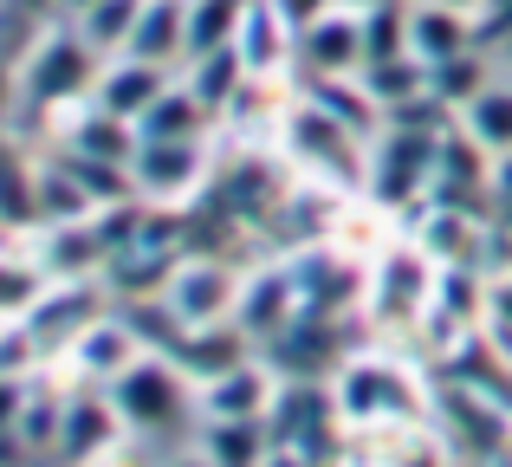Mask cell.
<instances>
[{"instance_id":"cell-1","label":"cell","mask_w":512,"mask_h":467,"mask_svg":"<svg viewBox=\"0 0 512 467\" xmlns=\"http://www.w3.org/2000/svg\"><path fill=\"white\" fill-rule=\"evenodd\" d=\"M331 409H338L344 429H409V422L428 416V390L415 383V370L402 364V357L389 351H363L350 357L338 370V383H331Z\"/></svg>"},{"instance_id":"cell-2","label":"cell","mask_w":512,"mask_h":467,"mask_svg":"<svg viewBox=\"0 0 512 467\" xmlns=\"http://www.w3.org/2000/svg\"><path fill=\"white\" fill-rule=\"evenodd\" d=\"M13 72H20V111H78V104H91V91H98V72L104 59L78 39L72 20L46 26V33L26 46V59H13Z\"/></svg>"},{"instance_id":"cell-3","label":"cell","mask_w":512,"mask_h":467,"mask_svg":"<svg viewBox=\"0 0 512 467\" xmlns=\"http://www.w3.org/2000/svg\"><path fill=\"white\" fill-rule=\"evenodd\" d=\"M279 150H286V163H299L305 176H325V182H338V189H363V176H370V137H363L357 124H344V117L318 98H305V104L286 111Z\"/></svg>"},{"instance_id":"cell-4","label":"cell","mask_w":512,"mask_h":467,"mask_svg":"<svg viewBox=\"0 0 512 467\" xmlns=\"http://www.w3.org/2000/svg\"><path fill=\"white\" fill-rule=\"evenodd\" d=\"M124 416V429L137 435H163V429H182V422L201 416V383L182 357H163V351H143L124 377L104 390Z\"/></svg>"},{"instance_id":"cell-5","label":"cell","mask_w":512,"mask_h":467,"mask_svg":"<svg viewBox=\"0 0 512 467\" xmlns=\"http://www.w3.org/2000/svg\"><path fill=\"white\" fill-rule=\"evenodd\" d=\"M448 124H383L370 137V176H363V195L389 215L415 202H435V150Z\"/></svg>"},{"instance_id":"cell-6","label":"cell","mask_w":512,"mask_h":467,"mask_svg":"<svg viewBox=\"0 0 512 467\" xmlns=\"http://www.w3.org/2000/svg\"><path fill=\"white\" fill-rule=\"evenodd\" d=\"M163 312L188 331H214V325H234L240 305H247V273H234L227 260H208V253H195V260H175L169 279H163Z\"/></svg>"},{"instance_id":"cell-7","label":"cell","mask_w":512,"mask_h":467,"mask_svg":"<svg viewBox=\"0 0 512 467\" xmlns=\"http://www.w3.org/2000/svg\"><path fill=\"white\" fill-rule=\"evenodd\" d=\"M441 292V266L428 260L415 240H396L389 253H376L363 266V305H370L383 325H428Z\"/></svg>"},{"instance_id":"cell-8","label":"cell","mask_w":512,"mask_h":467,"mask_svg":"<svg viewBox=\"0 0 512 467\" xmlns=\"http://www.w3.org/2000/svg\"><path fill=\"white\" fill-rule=\"evenodd\" d=\"M208 137H137V156H130V189L143 202H163V208H182L208 189L214 163H208Z\"/></svg>"},{"instance_id":"cell-9","label":"cell","mask_w":512,"mask_h":467,"mask_svg":"<svg viewBox=\"0 0 512 467\" xmlns=\"http://www.w3.org/2000/svg\"><path fill=\"white\" fill-rule=\"evenodd\" d=\"M370 65V26L350 7H325L318 20L299 26V72L312 78H363Z\"/></svg>"},{"instance_id":"cell-10","label":"cell","mask_w":512,"mask_h":467,"mask_svg":"<svg viewBox=\"0 0 512 467\" xmlns=\"http://www.w3.org/2000/svg\"><path fill=\"white\" fill-rule=\"evenodd\" d=\"M480 46V20H467V13H448V7H428V0H409V59L422 65L428 78L448 72V65L474 59Z\"/></svg>"},{"instance_id":"cell-11","label":"cell","mask_w":512,"mask_h":467,"mask_svg":"<svg viewBox=\"0 0 512 467\" xmlns=\"http://www.w3.org/2000/svg\"><path fill=\"white\" fill-rule=\"evenodd\" d=\"M175 78H182V72H169V65H150V59H137V52H124V59H104L91 104H98V111H111V117H124V124H137V117L175 85Z\"/></svg>"},{"instance_id":"cell-12","label":"cell","mask_w":512,"mask_h":467,"mask_svg":"<svg viewBox=\"0 0 512 467\" xmlns=\"http://www.w3.org/2000/svg\"><path fill=\"white\" fill-rule=\"evenodd\" d=\"M143 351H150V344H143V331H130L124 318H85L65 357H72L78 377H91V383H104V390H111V383L124 377Z\"/></svg>"},{"instance_id":"cell-13","label":"cell","mask_w":512,"mask_h":467,"mask_svg":"<svg viewBox=\"0 0 512 467\" xmlns=\"http://www.w3.org/2000/svg\"><path fill=\"white\" fill-rule=\"evenodd\" d=\"M240 59L260 85H279V78L299 65V26L273 7V0H253L247 7V26H240Z\"/></svg>"},{"instance_id":"cell-14","label":"cell","mask_w":512,"mask_h":467,"mask_svg":"<svg viewBox=\"0 0 512 467\" xmlns=\"http://www.w3.org/2000/svg\"><path fill=\"white\" fill-rule=\"evenodd\" d=\"M448 124L461 130V137H474L487 156H506L512 150V78L493 65V78H480V85L454 104Z\"/></svg>"},{"instance_id":"cell-15","label":"cell","mask_w":512,"mask_h":467,"mask_svg":"<svg viewBox=\"0 0 512 467\" xmlns=\"http://www.w3.org/2000/svg\"><path fill=\"white\" fill-rule=\"evenodd\" d=\"M266 416H273V377L253 357L201 383V422H266Z\"/></svg>"},{"instance_id":"cell-16","label":"cell","mask_w":512,"mask_h":467,"mask_svg":"<svg viewBox=\"0 0 512 467\" xmlns=\"http://www.w3.org/2000/svg\"><path fill=\"white\" fill-rule=\"evenodd\" d=\"M59 279L39 253H7L0 247V331L7 325H33V312H46Z\"/></svg>"},{"instance_id":"cell-17","label":"cell","mask_w":512,"mask_h":467,"mask_svg":"<svg viewBox=\"0 0 512 467\" xmlns=\"http://www.w3.org/2000/svg\"><path fill=\"white\" fill-rule=\"evenodd\" d=\"M130 52L150 59V65L182 72V65H188V0H143V20H137Z\"/></svg>"},{"instance_id":"cell-18","label":"cell","mask_w":512,"mask_h":467,"mask_svg":"<svg viewBox=\"0 0 512 467\" xmlns=\"http://www.w3.org/2000/svg\"><path fill=\"white\" fill-rule=\"evenodd\" d=\"M117 429H124V416H117L111 396H72V403H65V429H59V455L91 461L98 448L117 442Z\"/></svg>"},{"instance_id":"cell-19","label":"cell","mask_w":512,"mask_h":467,"mask_svg":"<svg viewBox=\"0 0 512 467\" xmlns=\"http://www.w3.org/2000/svg\"><path fill=\"white\" fill-rule=\"evenodd\" d=\"M214 124H221V117L188 91V78H175L163 98L137 117V137H214Z\"/></svg>"},{"instance_id":"cell-20","label":"cell","mask_w":512,"mask_h":467,"mask_svg":"<svg viewBox=\"0 0 512 467\" xmlns=\"http://www.w3.org/2000/svg\"><path fill=\"white\" fill-rule=\"evenodd\" d=\"M137 20H143V0H91L85 13H72L78 39H85L98 59H124L130 39H137Z\"/></svg>"},{"instance_id":"cell-21","label":"cell","mask_w":512,"mask_h":467,"mask_svg":"<svg viewBox=\"0 0 512 467\" xmlns=\"http://www.w3.org/2000/svg\"><path fill=\"white\" fill-rule=\"evenodd\" d=\"M247 7H253V0H188V59L221 52V46H240Z\"/></svg>"},{"instance_id":"cell-22","label":"cell","mask_w":512,"mask_h":467,"mask_svg":"<svg viewBox=\"0 0 512 467\" xmlns=\"http://www.w3.org/2000/svg\"><path fill=\"white\" fill-rule=\"evenodd\" d=\"M201 448L214 455V467H266L273 429L266 422H201Z\"/></svg>"},{"instance_id":"cell-23","label":"cell","mask_w":512,"mask_h":467,"mask_svg":"<svg viewBox=\"0 0 512 467\" xmlns=\"http://www.w3.org/2000/svg\"><path fill=\"white\" fill-rule=\"evenodd\" d=\"M487 331L512 351V273H493L487 279Z\"/></svg>"},{"instance_id":"cell-24","label":"cell","mask_w":512,"mask_h":467,"mask_svg":"<svg viewBox=\"0 0 512 467\" xmlns=\"http://www.w3.org/2000/svg\"><path fill=\"white\" fill-rule=\"evenodd\" d=\"M26 390H33V383H20V377H7V370H0V435H20Z\"/></svg>"},{"instance_id":"cell-25","label":"cell","mask_w":512,"mask_h":467,"mask_svg":"<svg viewBox=\"0 0 512 467\" xmlns=\"http://www.w3.org/2000/svg\"><path fill=\"white\" fill-rule=\"evenodd\" d=\"M13 111H20V72H13V59H0V130L13 124Z\"/></svg>"},{"instance_id":"cell-26","label":"cell","mask_w":512,"mask_h":467,"mask_svg":"<svg viewBox=\"0 0 512 467\" xmlns=\"http://www.w3.org/2000/svg\"><path fill=\"white\" fill-rule=\"evenodd\" d=\"M487 195H493V202H500L506 215H512V150H506V156H493V176H487Z\"/></svg>"},{"instance_id":"cell-27","label":"cell","mask_w":512,"mask_h":467,"mask_svg":"<svg viewBox=\"0 0 512 467\" xmlns=\"http://www.w3.org/2000/svg\"><path fill=\"white\" fill-rule=\"evenodd\" d=\"M428 7H448V13H467V20H480V26H487V20H493V7H500V0H428Z\"/></svg>"},{"instance_id":"cell-28","label":"cell","mask_w":512,"mask_h":467,"mask_svg":"<svg viewBox=\"0 0 512 467\" xmlns=\"http://www.w3.org/2000/svg\"><path fill=\"white\" fill-rule=\"evenodd\" d=\"M487 52H493V65H500V72L512 78V20L500 26V39H493V46H487Z\"/></svg>"},{"instance_id":"cell-29","label":"cell","mask_w":512,"mask_h":467,"mask_svg":"<svg viewBox=\"0 0 512 467\" xmlns=\"http://www.w3.org/2000/svg\"><path fill=\"white\" fill-rule=\"evenodd\" d=\"M163 467H214V455H208V448H182V455H175V461H163Z\"/></svg>"},{"instance_id":"cell-30","label":"cell","mask_w":512,"mask_h":467,"mask_svg":"<svg viewBox=\"0 0 512 467\" xmlns=\"http://www.w3.org/2000/svg\"><path fill=\"white\" fill-rule=\"evenodd\" d=\"M13 7H26V13H59V0H13Z\"/></svg>"},{"instance_id":"cell-31","label":"cell","mask_w":512,"mask_h":467,"mask_svg":"<svg viewBox=\"0 0 512 467\" xmlns=\"http://www.w3.org/2000/svg\"><path fill=\"white\" fill-rule=\"evenodd\" d=\"M91 0H59V20H72V13H85Z\"/></svg>"},{"instance_id":"cell-32","label":"cell","mask_w":512,"mask_h":467,"mask_svg":"<svg viewBox=\"0 0 512 467\" xmlns=\"http://www.w3.org/2000/svg\"><path fill=\"white\" fill-rule=\"evenodd\" d=\"M357 467H376V461H357Z\"/></svg>"}]
</instances>
